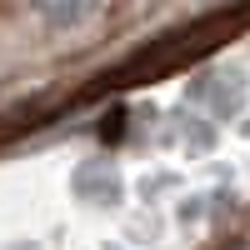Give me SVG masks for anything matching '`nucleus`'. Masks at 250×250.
Returning <instances> with one entry per match:
<instances>
[{
  "label": "nucleus",
  "mask_w": 250,
  "mask_h": 250,
  "mask_svg": "<svg viewBox=\"0 0 250 250\" xmlns=\"http://www.w3.org/2000/svg\"><path fill=\"white\" fill-rule=\"evenodd\" d=\"M195 100H205L215 115H230V110H240L245 105V85L230 75V70H205L200 80H195V90H190Z\"/></svg>",
  "instance_id": "obj_1"
},
{
  "label": "nucleus",
  "mask_w": 250,
  "mask_h": 250,
  "mask_svg": "<svg viewBox=\"0 0 250 250\" xmlns=\"http://www.w3.org/2000/svg\"><path fill=\"white\" fill-rule=\"evenodd\" d=\"M80 180H85V200H95V205H115V200L125 195L120 175L110 170V165H100V160H90L85 170H80ZM80 180H75V185H80Z\"/></svg>",
  "instance_id": "obj_2"
}]
</instances>
